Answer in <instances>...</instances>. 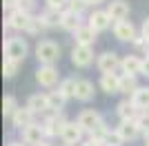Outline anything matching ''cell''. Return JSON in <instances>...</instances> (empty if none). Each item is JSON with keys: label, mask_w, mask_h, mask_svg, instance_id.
I'll list each match as a JSON object with an SVG mask.
<instances>
[{"label": "cell", "mask_w": 149, "mask_h": 146, "mask_svg": "<svg viewBox=\"0 0 149 146\" xmlns=\"http://www.w3.org/2000/svg\"><path fill=\"white\" fill-rule=\"evenodd\" d=\"M36 58L40 67H54L60 58V44H56L54 40H40L36 44Z\"/></svg>", "instance_id": "1"}, {"label": "cell", "mask_w": 149, "mask_h": 146, "mask_svg": "<svg viewBox=\"0 0 149 146\" xmlns=\"http://www.w3.org/2000/svg\"><path fill=\"white\" fill-rule=\"evenodd\" d=\"M29 53V44H27L25 38H18V36H11L5 40V60H16V62H22Z\"/></svg>", "instance_id": "2"}, {"label": "cell", "mask_w": 149, "mask_h": 146, "mask_svg": "<svg viewBox=\"0 0 149 146\" xmlns=\"http://www.w3.org/2000/svg\"><path fill=\"white\" fill-rule=\"evenodd\" d=\"M65 126H67V120H65L62 113H51V115L42 122V128H45V135H47V137H60Z\"/></svg>", "instance_id": "3"}, {"label": "cell", "mask_w": 149, "mask_h": 146, "mask_svg": "<svg viewBox=\"0 0 149 146\" xmlns=\"http://www.w3.org/2000/svg\"><path fill=\"white\" fill-rule=\"evenodd\" d=\"M96 64H98L100 73L105 75V73H116V69H120L123 60L118 58V53H113V51H105V53H100V55H98Z\"/></svg>", "instance_id": "4"}, {"label": "cell", "mask_w": 149, "mask_h": 146, "mask_svg": "<svg viewBox=\"0 0 149 146\" xmlns=\"http://www.w3.org/2000/svg\"><path fill=\"white\" fill-rule=\"evenodd\" d=\"M71 62H74L76 67H89L93 62V47H82V44H74L71 49Z\"/></svg>", "instance_id": "5"}, {"label": "cell", "mask_w": 149, "mask_h": 146, "mask_svg": "<svg viewBox=\"0 0 149 146\" xmlns=\"http://www.w3.org/2000/svg\"><path fill=\"white\" fill-rule=\"evenodd\" d=\"M31 20H33L31 13H25V11H20V9H16V11L9 13V18H7V27H9V29H16V31H29Z\"/></svg>", "instance_id": "6"}, {"label": "cell", "mask_w": 149, "mask_h": 146, "mask_svg": "<svg viewBox=\"0 0 149 146\" xmlns=\"http://www.w3.org/2000/svg\"><path fill=\"white\" fill-rule=\"evenodd\" d=\"M58 80H60V75H58V69H56V67H40V69L36 71V82H38L40 86H45V89L56 86Z\"/></svg>", "instance_id": "7"}, {"label": "cell", "mask_w": 149, "mask_h": 146, "mask_svg": "<svg viewBox=\"0 0 149 146\" xmlns=\"http://www.w3.org/2000/svg\"><path fill=\"white\" fill-rule=\"evenodd\" d=\"M113 36L120 42H134L138 33H136V27L129 20H120V22H113Z\"/></svg>", "instance_id": "8"}, {"label": "cell", "mask_w": 149, "mask_h": 146, "mask_svg": "<svg viewBox=\"0 0 149 146\" xmlns=\"http://www.w3.org/2000/svg\"><path fill=\"white\" fill-rule=\"evenodd\" d=\"M76 122L82 126V131H85V133H91L96 126H100V124H102V117H100L98 111L87 109V111H82L80 115H78V120H76Z\"/></svg>", "instance_id": "9"}, {"label": "cell", "mask_w": 149, "mask_h": 146, "mask_svg": "<svg viewBox=\"0 0 149 146\" xmlns=\"http://www.w3.org/2000/svg\"><path fill=\"white\" fill-rule=\"evenodd\" d=\"M82 126L78 124V122H67V126H65V131H62L60 140L65 142V146H71V144H80L82 140Z\"/></svg>", "instance_id": "10"}, {"label": "cell", "mask_w": 149, "mask_h": 146, "mask_svg": "<svg viewBox=\"0 0 149 146\" xmlns=\"http://www.w3.org/2000/svg\"><path fill=\"white\" fill-rule=\"evenodd\" d=\"M89 27H91L96 33H100V31H107L109 27H111V16L107 11H102V9H96V11L89 16Z\"/></svg>", "instance_id": "11"}, {"label": "cell", "mask_w": 149, "mask_h": 146, "mask_svg": "<svg viewBox=\"0 0 149 146\" xmlns=\"http://www.w3.org/2000/svg\"><path fill=\"white\" fill-rule=\"evenodd\" d=\"M109 16H111L113 22H120V20H127L129 18V2H125V0H111L105 9Z\"/></svg>", "instance_id": "12"}, {"label": "cell", "mask_w": 149, "mask_h": 146, "mask_svg": "<svg viewBox=\"0 0 149 146\" xmlns=\"http://www.w3.org/2000/svg\"><path fill=\"white\" fill-rule=\"evenodd\" d=\"M47 137L45 135V128L42 124H31V126H27L25 131H22V142L25 144H31V146H38V144H42V140Z\"/></svg>", "instance_id": "13"}, {"label": "cell", "mask_w": 149, "mask_h": 146, "mask_svg": "<svg viewBox=\"0 0 149 146\" xmlns=\"http://www.w3.org/2000/svg\"><path fill=\"white\" fill-rule=\"evenodd\" d=\"M116 113H118L120 122H136L138 115H140V111L136 109V104L131 102V100H123V102H118Z\"/></svg>", "instance_id": "14"}, {"label": "cell", "mask_w": 149, "mask_h": 146, "mask_svg": "<svg viewBox=\"0 0 149 146\" xmlns=\"http://www.w3.org/2000/svg\"><path fill=\"white\" fill-rule=\"evenodd\" d=\"M96 36H98V33H96L89 24H82L80 29L74 31L76 44H82V47H93V44H96Z\"/></svg>", "instance_id": "15"}, {"label": "cell", "mask_w": 149, "mask_h": 146, "mask_svg": "<svg viewBox=\"0 0 149 146\" xmlns=\"http://www.w3.org/2000/svg\"><path fill=\"white\" fill-rule=\"evenodd\" d=\"M27 106L33 115L38 113H49V100H47V93H33V95L27 100Z\"/></svg>", "instance_id": "16"}, {"label": "cell", "mask_w": 149, "mask_h": 146, "mask_svg": "<svg viewBox=\"0 0 149 146\" xmlns=\"http://www.w3.org/2000/svg\"><path fill=\"white\" fill-rule=\"evenodd\" d=\"M11 124L16 128H20V131H25L27 126H31V124H33V113L29 111V106H20V109L13 113Z\"/></svg>", "instance_id": "17"}, {"label": "cell", "mask_w": 149, "mask_h": 146, "mask_svg": "<svg viewBox=\"0 0 149 146\" xmlns=\"http://www.w3.org/2000/svg\"><path fill=\"white\" fill-rule=\"evenodd\" d=\"M120 69H123V75H140L143 73V60L138 55H125Z\"/></svg>", "instance_id": "18"}, {"label": "cell", "mask_w": 149, "mask_h": 146, "mask_svg": "<svg viewBox=\"0 0 149 146\" xmlns=\"http://www.w3.org/2000/svg\"><path fill=\"white\" fill-rule=\"evenodd\" d=\"M100 89L109 95L113 93H120V75L118 73H105V75H100Z\"/></svg>", "instance_id": "19"}, {"label": "cell", "mask_w": 149, "mask_h": 146, "mask_svg": "<svg viewBox=\"0 0 149 146\" xmlns=\"http://www.w3.org/2000/svg\"><path fill=\"white\" fill-rule=\"evenodd\" d=\"M65 31H71L74 33L76 29H80L82 27V18H80V13H76L71 11V9H67V11H62V24H60Z\"/></svg>", "instance_id": "20"}, {"label": "cell", "mask_w": 149, "mask_h": 146, "mask_svg": "<svg viewBox=\"0 0 149 146\" xmlns=\"http://www.w3.org/2000/svg\"><path fill=\"white\" fill-rule=\"evenodd\" d=\"M93 82L89 80H76V100H80V102H89L93 97Z\"/></svg>", "instance_id": "21"}, {"label": "cell", "mask_w": 149, "mask_h": 146, "mask_svg": "<svg viewBox=\"0 0 149 146\" xmlns=\"http://www.w3.org/2000/svg\"><path fill=\"white\" fill-rule=\"evenodd\" d=\"M116 131L120 133V137H123L125 142H127V140H129V142H131V140H136L138 135L143 133V131L138 128L136 122H120L118 126H116Z\"/></svg>", "instance_id": "22"}, {"label": "cell", "mask_w": 149, "mask_h": 146, "mask_svg": "<svg viewBox=\"0 0 149 146\" xmlns=\"http://www.w3.org/2000/svg\"><path fill=\"white\" fill-rule=\"evenodd\" d=\"M129 100L136 104V109L140 111V113H145V111L149 109V86H140V89H138Z\"/></svg>", "instance_id": "23"}, {"label": "cell", "mask_w": 149, "mask_h": 146, "mask_svg": "<svg viewBox=\"0 0 149 146\" xmlns=\"http://www.w3.org/2000/svg\"><path fill=\"white\" fill-rule=\"evenodd\" d=\"M38 18L45 22V27H47V29H51V27L62 24V11H56V9H45Z\"/></svg>", "instance_id": "24"}, {"label": "cell", "mask_w": 149, "mask_h": 146, "mask_svg": "<svg viewBox=\"0 0 149 146\" xmlns=\"http://www.w3.org/2000/svg\"><path fill=\"white\" fill-rule=\"evenodd\" d=\"M47 100H49V111L51 113H60L65 109V102H67V97L62 95L60 91H49L47 93Z\"/></svg>", "instance_id": "25"}, {"label": "cell", "mask_w": 149, "mask_h": 146, "mask_svg": "<svg viewBox=\"0 0 149 146\" xmlns=\"http://www.w3.org/2000/svg\"><path fill=\"white\" fill-rule=\"evenodd\" d=\"M140 86L136 82V75H120V93L125 95H134Z\"/></svg>", "instance_id": "26"}, {"label": "cell", "mask_w": 149, "mask_h": 146, "mask_svg": "<svg viewBox=\"0 0 149 146\" xmlns=\"http://www.w3.org/2000/svg\"><path fill=\"white\" fill-rule=\"evenodd\" d=\"M18 102H16V97L13 95H5V100H2V115L5 117H13V113L18 111Z\"/></svg>", "instance_id": "27"}, {"label": "cell", "mask_w": 149, "mask_h": 146, "mask_svg": "<svg viewBox=\"0 0 149 146\" xmlns=\"http://www.w3.org/2000/svg\"><path fill=\"white\" fill-rule=\"evenodd\" d=\"M58 91H60L62 95L67 97V100H71V97L76 95V80H74V78H67V80H62L60 84H58Z\"/></svg>", "instance_id": "28"}, {"label": "cell", "mask_w": 149, "mask_h": 146, "mask_svg": "<svg viewBox=\"0 0 149 146\" xmlns=\"http://www.w3.org/2000/svg\"><path fill=\"white\" fill-rule=\"evenodd\" d=\"M18 69H20V62H16V60H5L2 62V75H5L7 80L13 78V75L18 73Z\"/></svg>", "instance_id": "29"}, {"label": "cell", "mask_w": 149, "mask_h": 146, "mask_svg": "<svg viewBox=\"0 0 149 146\" xmlns=\"http://www.w3.org/2000/svg\"><path fill=\"white\" fill-rule=\"evenodd\" d=\"M123 142H125V140L120 137L118 131H109V133H107V137L102 140V144H105V146H120Z\"/></svg>", "instance_id": "30"}, {"label": "cell", "mask_w": 149, "mask_h": 146, "mask_svg": "<svg viewBox=\"0 0 149 146\" xmlns=\"http://www.w3.org/2000/svg\"><path fill=\"white\" fill-rule=\"evenodd\" d=\"M47 2V9H56V11H67L69 0H45Z\"/></svg>", "instance_id": "31"}, {"label": "cell", "mask_w": 149, "mask_h": 146, "mask_svg": "<svg viewBox=\"0 0 149 146\" xmlns=\"http://www.w3.org/2000/svg\"><path fill=\"white\" fill-rule=\"evenodd\" d=\"M87 0H69V7L67 9H71V11H76V13H80L82 16V11H85V9H87Z\"/></svg>", "instance_id": "32"}, {"label": "cell", "mask_w": 149, "mask_h": 146, "mask_svg": "<svg viewBox=\"0 0 149 146\" xmlns=\"http://www.w3.org/2000/svg\"><path fill=\"white\" fill-rule=\"evenodd\" d=\"M47 27H45V22L40 18H33L31 20V27H29V31L27 33H31V36H36V33H40V31H45Z\"/></svg>", "instance_id": "33"}, {"label": "cell", "mask_w": 149, "mask_h": 146, "mask_svg": "<svg viewBox=\"0 0 149 146\" xmlns=\"http://www.w3.org/2000/svg\"><path fill=\"white\" fill-rule=\"evenodd\" d=\"M136 124H138V128H140V131H149V111H145V113H140V115H138V120H136Z\"/></svg>", "instance_id": "34"}, {"label": "cell", "mask_w": 149, "mask_h": 146, "mask_svg": "<svg viewBox=\"0 0 149 146\" xmlns=\"http://www.w3.org/2000/svg\"><path fill=\"white\" fill-rule=\"evenodd\" d=\"M18 9L25 13H31V9H33V0H18Z\"/></svg>", "instance_id": "35"}, {"label": "cell", "mask_w": 149, "mask_h": 146, "mask_svg": "<svg viewBox=\"0 0 149 146\" xmlns=\"http://www.w3.org/2000/svg\"><path fill=\"white\" fill-rule=\"evenodd\" d=\"M140 31H143L145 40H149V18H145V20H143V29H140Z\"/></svg>", "instance_id": "36"}, {"label": "cell", "mask_w": 149, "mask_h": 146, "mask_svg": "<svg viewBox=\"0 0 149 146\" xmlns=\"http://www.w3.org/2000/svg\"><path fill=\"white\" fill-rule=\"evenodd\" d=\"M5 9L16 11V9H18V0H5Z\"/></svg>", "instance_id": "37"}, {"label": "cell", "mask_w": 149, "mask_h": 146, "mask_svg": "<svg viewBox=\"0 0 149 146\" xmlns=\"http://www.w3.org/2000/svg\"><path fill=\"white\" fill-rule=\"evenodd\" d=\"M140 75H147L149 78V58H143V73Z\"/></svg>", "instance_id": "38"}, {"label": "cell", "mask_w": 149, "mask_h": 146, "mask_svg": "<svg viewBox=\"0 0 149 146\" xmlns=\"http://www.w3.org/2000/svg\"><path fill=\"white\" fill-rule=\"evenodd\" d=\"M82 146H105V144L98 140H87V142H82Z\"/></svg>", "instance_id": "39"}, {"label": "cell", "mask_w": 149, "mask_h": 146, "mask_svg": "<svg viewBox=\"0 0 149 146\" xmlns=\"http://www.w3.org/2000/svg\"><path fill=\"white\" fill-rule=\"evenodd\" d=\"M102 2H105V0H87L89 7H98V5H102Z\"/></svg>", "instance_id": "40"}, {"label": "cell", "mask_w": 149, "mask_h": 146, "mask_svg": "<svg viewBox=\"0 0 149 146\" xmlns=\"http://www.w3.org/2000/svg\"><path fill=\"white\" fill-rule=\"evenodd\" d=\"M143 51H145V58H149V40H147V44H145Z\"/></svg>", "instance_id": "41"}, {"label": "cell", "mask_w": 149, "mask_h": 146, "mask_svg": "<svg viewBox=\"0 0 149 146\" xmlns=\"http://www.w3.org/2000/svg\"><path fill=\"white\" fill-rule=\"evenodd\" d=\"M7 146H27V144H22V142H9Z\"/></svg>", "instance_id": "42"}, {"label": "cell", "mask_w": 149, "mask_h": 146, "mask_svg": "<svg viewBox=\"0 0 149 146\" xmlns=\"http://www.w3.org/2000/svg\"><path fill=\"white\" fill-rule=\"evenodd\" d=\"M143 137H145V144H149V131H145V133H143Z\"/></svg>", "instance_id": "43"}, {"label": "cell", "mask_w": 149, "mask_h": 146, "mask_svg": "<svg viewBox=\"0 0 149 146\" xmlns=\"http://www.w3.org/2000/svg\"><path fill=\"white\" fill-rule=\"evenodd\" d=\"M38 146H49V144H47V142H42V144H38Z\"/></svg>", "instance_id": "44"}, {"label": "cell", "mask_w": 149, "mask_h": 146, "mask_svg": "<svg viewBox=\"0 0 149 146\" xmlns=\"http://www.w3.org/2000/svg\"><path fill=\"white\" fill-rule=\"evenodd\" d=\"M145 146H149V144H145Z\"/></svg>", "instance_id": "45"}]
</instances>
